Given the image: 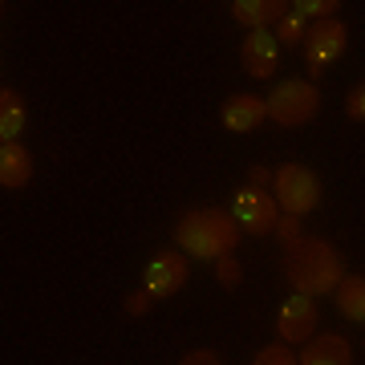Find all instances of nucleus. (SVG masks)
<instances>
[{
	"label": "nucleus",
	"mask_w": 365,
	"mask_h": 365,
	"mask_svg": "<svg viewBox=\"0 0 365 365\" xmlns=\"http://www.w3.org/2000/svg\"><path fill=\"white\" fill-rule=\"evenodd\" d=\"M300 235H304V232H300V215H284V211H280V223H276V240H280V244L288 248V244H297Z\"/></svg>",
	"instance_id": "nucleus-21"
},
{
	"label": "nucleus",
	"mask_w": 365,
	"mask_h": 365,
	"mask_svg": "<svg viewBox=\"0 0 365 365\" xmlns=\"http://www.w3.org/2000/svg\"><path fill=\"white\" fill-rule=\"evenodd\" d=\"M284 280L300 297H333L337 284L345 280V260L329 240L300 235L297 244L284 248Z\"/></svg>",
	"instance_id": "nucleus-1"
},
{
	"label": "nucleus",
	"mask_w": 365,
	"mask_h": 365,
	"mask_svg": "<svg viewBox=\"0 0 365 365\" xmlns=\"http://www.w3.org/2000/svg\"><path fill=\"white\" fill-rule=\"evenodd\" d=\"M252 365H300V357L292 353V345L276 341V345H264V349L252 357Z\"/></svg>",
	"instance_id": "nucleus-18"
},
{
	"label": "nucleus",
	"mask_w": 365,
	"mask_h": 365,
	"mask_svg": "<svg viewBox=\"0 0 365 365\" xmlns=\"http://www.w3.org/2000/svg\"><path fill=\"white\" fill-rule=\"evenodd\" d=\"M232 220L240 223V232L248 235H276V223H280V203H276L272 191H256V187H244L235 191L232 199Z\"/></svg>",
	"instance_id": "nucleus-6"
},
{
	"label": "nucleus",
	"mask_w": 365,
	"mask_h": 365,
	"mask_svg": "<svg viewBox=\"0 0 365 365\" xmlns=\"http://www.w3.org/2000/svg\"><path fill=\"white\" fill-rule=\"evenodd\" d=\"M272 195H276V203H280L284 215H300L304 220L321 203V179L309 167H300V163H284L272 175Z\"/></svg>",
	"instance_id": "nucleus-4"
},
{
	"label": "nucleus",
	"mask_w": 365,
	"mask_h": 365,
	"mask_svg": "<svg viewBox=\"0 0 365 365\" xmlns=\"http://www.w3.org/2000/svg\"><path fill=\"white\" fill-rule=\"evenodd\" d=\"M333 300H337V313L345 317V321H357V325H365V276L345 272V280L337 284Z\"/></svg>",
	"instance_id": "nucleus-14"
},
{
	"label": "nucleus",
	"mask_w": 365,
	"mask_h": 365,
	"mask_svg": "<svg viewBox=\"0 0 365 365\" xmlns=\"http://www.w3.org/2000/svg\"><path fill=\"white\" fill-rule=\"evenodd\" d=\"M33 179V155L25 143H0V187L21 191Z\"/></svg>",
	"instance_id": "nucleus-12"
},
{
	"label": "nucleus",
	"mask_w": 365,
	"mask_h": 365,
	"mask_svg": "<svg viewBox=\"0 0 365 365\" xmlns=\"http://www.w3.org/2000/svg\"><path fill=\"white\" fill-rule=\"evenodd\" d=\"M179 365H223V361H220V353L215 349H191Z\"/></svg>",
	"instance_id": "nucleus-23"
},
{
	"label": "nucleus",
	"mask_w": 365,
	"mask_h": 365,
	"mask_svg": "<svg viewBox=\"0 0 365 365\" xmlns=\"http://www.w3.org/2000/svg\"><path fill=\"white\" fill-rule=\"evenodd\" d=\"M240 66L248 78H272L280 66V41L272 37V29H256L240 45Z\"/></svg>",
	"instance_id": "nucleus-9"
},
{
	"label": "nucleus",
	"mask_w": 365,
	"mask_h": 365,
	"mask_svg": "<svg viewBox=\"0 0 365 365\" xmlns=\"http://www.w3.org/2000/svg\"><path fill=\"white\" fill-rule=\"evenodd\" d=\"M304 33H309V21L300 13H292V9H288V16H280L276 29H272V37L280 41V45H288V49H300V45H304Z\"/></svg>",
	"instance_id": "nucleus-16"
},
{
	"label": "nucleus",
	"mask_w": 365,
	"mask_h": 365,
	"mask_svg": "<svg viewBox=\"0 0 365 365\" xmlns=\"http://www.w3.org/2000/svg\"><path fill=\"white\" fill-rule=\"evenodd\" d=\"M264 102H268V122L284 126V130H297V126H304V122H313L321 114V90H317L313 78L276 81V90Z\"/></svg>",
	"instance_id": "nucleus-3"
},
{
	"label": "nucleus",
	"mask_w": 365,
	"mask_h": 365,
	"mask_svg": "<svg viewBox=\"0 0 365 365\" xmlns=\"http://www.w3.org/2000/svg\"><path fill=\"white\" fill-rule=\"evenodd\" d=\"M187 276H191L187 256H182L179 248H163V252H155V256H150V264H146L143 288L155 300H167V297H175V292H182Z\"/></svg>",
	"instance_id": "nucleus-7"
},
{
	"label": "nucleus",
	"mask_w": 365,
	"mask_h": 365,
	"mask_svg": "<svg viewBox=\"0 0 365 365\" xmlns=\"http://www.w3.org/2000/svg\"><path fill=\"white\" fill-rule=\"evenodd\" d=\"M300 365H353V345L337 333H317L309 345H300Z\"/></svg>",
	"instance_id": "nucleus-11"
},
{
	"label": "nucleus",
	"mask_w": 365,
	"mask_h": 365,
	"mask_svg": "<svg viewBox=\"0 0 365 365\" xmlns=\"http://www.w3.org/2000/svg\"><path fill=\"white\" fill-rule=\"evenodd\" d=\"M288 9H292V4H284V0H232L235 25H244L248 33L276 25L280 16H288Z\"/></svg>",
	"instance_id": "nucleus-13"
},
{
	"label": "nucleus",
	"mask_w": 365,
	"mask_h": 365,
	"mask_svg": "<svg viewBox=\"0 0 365 365\" xmlns=\"http://www.w3.org/2000/svg\"><path fill=\"white\" fill-rule=\"evenodd\" d=\"M345 118H349V122H365V81H357V86L345 93Z\"/></svg>",
	"instance_id": "nucleus-20"
},
{
	"label": "nucleus",
	"mask_w": 365,
	"mask_h": 365,
	"mask_svg": "<svg viewBox=\"0 0 365 365\" xmlns=\"http://www.w3.org/2000/svg\"><path fill=\"white\" fill-rule=\"evenodd\" d=\"M25 130V98L16 90H0V143H21Z\"/></svg>",
	"instance_id": "nucleus-15"
},
{
	"label": "nucleus",
	"mask_w": 365,
	"mask_h": 365,
	"mask_svg": "<svg viewBox=\"0 0 365 365\" xmlns=\"http://www.w3.org/2000/svg\"><path fill=\"white\" fill-rule=\"evenodd\" d=\"M345 49H349V29L341 25L337 16H333V21H317V25H309L300 53H304V61H309L313 81L325 78V69L333 66V61H341Z\"/></svg>",
	"instance_id": "nucleus-5"
},
{
	"label": "nucleus",
	"mask_w": 365,
	"mask_h": 365,
	"mask_svg": "<svg viewBox=\"0 0 365 365\" xmlns=\"http://www.w3.org/2000/svg\"><path fill=\"white\" fill-rule=\"evenodd\" d=\"M317 321H321V313H317V300L292 292V297L280 304L276 333H280V341H284V345H309V341L317 337Z\"/></svg>",
	"instance_id": "nucleus-8"
},
{
	"label": "nucleus",
	"mask_w": 365,
	"mask_h": 365,
	"mask_svg": "<svg viewBox=\"0 0 365 365\" xmlns=\"http://www.w3.org/2000/svg\"><path fill=\"white\" fill-rule=\"evenodd\" d=\"M337 0H297V4H292V13H300L304 16V21H333V16H337Z\"/></svg>",
	"instance_id": "nucleus-17"
},
{
	"label": "nucleus",
	"mask_w": 365,
	"mask_h": 365,
	"mask_svg": "<svg viewBox=\"0 0 365 365\" xmlns=\"http://www.w3.org/2000/svg\"><path fill=\"white\" fill-rule=\"evenodd\" d=\"M215 280H220L223 288H240V280H244V264L235 260V256L215 260Z\"/></svg>",
	"instance_id": "nucleus-19"
},
{
	"label": "nucleus",
	"mask_w": 365,
	"mask_h": 365,
	"mask_svg": "<svg viewBox=\"0 0 365 365\" xmlns=\"http://www.w3.org/2000/svg\"><path fill=\"white\" fill-rule=\"evenodd\" d=\"M150 304H155V297H150V292H138V288H134V292H126V300H122V309H126V313L130 317H146L150 313Z\"/></svg>",
	"instance_id": "nucleus-22"
},
{
	"label": "nucleus",
	"mask_w": 365,
	"mask_h": 365,
	"mask_svg": "<svg viewBox=\"0 0 365 365\" xmlns=\"http://www.w3.org/2000/svg\"><path fill=\"white\" fill-rule=\"evenodd\" d=\"M240 223L232 220V211L223 207H191L182 211L175 223V244L182 256H195V260H223L235 256L240 244Z\"/></svg>",
	"instance_id": "nucleus-2"
},
{
	"label": "nucleus",
	"mask_w": 365,
	"mask_h": 365,
	"mask_svg": "<svg viewBox=\"0 0 365 365\" xmlns=\"http://www.w3.org/2000/svg\"><path fill=\"white\" fill-rule=\"evenodd\" d=\"M272 175H276V170H268V167H252V170H248V187H256V191H268V187H272Z\"/></svg>",
	"instance_id": "nucleus-24"
},
{
	"label": "nucleus",
	"mask_w": 365,
	"mask_h": 365,
	"mask_svg": "<svg viewBox=\"0 0 365 365\" xmlns=\"http://www.w3.org/2000/svg\"><path fill=\"white\" fill-rule=\"evenodd\" d=\"M264 118H268V102H264L260 93H232L227 102L220 106V122L223 130L232 134H248L256 130Z\"/></svg>",
	"instance_id": "nucleus-10"
}]
</instances>
